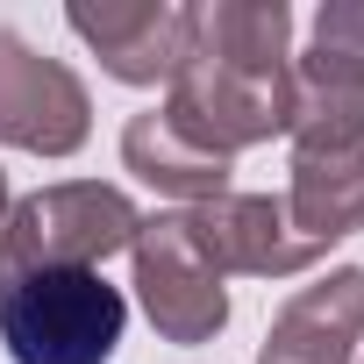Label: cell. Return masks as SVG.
Segmentation results:
<instances>
[{"label": "cell", "instance_id": "cell-1", "mask_svg": "<svg viewBox=\"0 0 364 364\" xmlns=\"http://www.w3.org/2000/svg\"><path fill=\"white\" fill-rule=\"evenodd\" d=\"M122 321L129 307L93 264H43L0 286V343L15 364H107Z\"/></svg>", "mask_w": 364, "mask_h": 364}]
</instances>
